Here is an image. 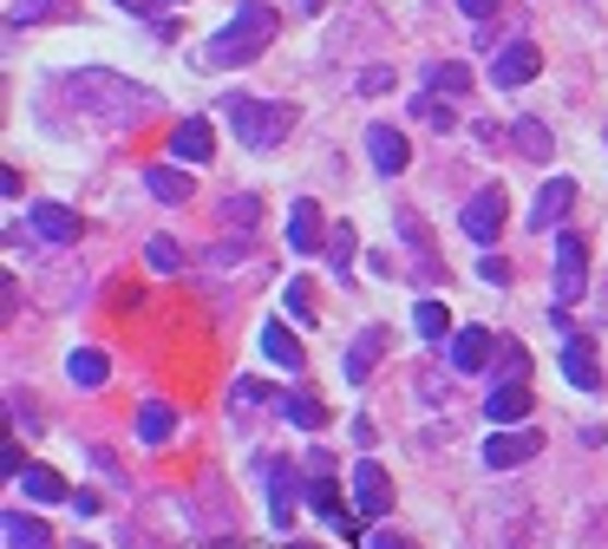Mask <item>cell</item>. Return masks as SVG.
<instances>
[{"mask_svg": "<svg viewBox=\"0 0 608 549\" xmlns=\"http://www.w3.org/2000/svg\"><path fill=\"white\" fill-rule=\"evenodd\" d=\"M367 549H413V544H406L400 530H373V544H367Z\"/></svg>", "mask_w": 608, "mask_h": 549, "instance_id": "74e56055", "label": "cell"}, {"mask_svg": "<svg viewBox=\"0 0 608 549\" xmlns=\"http://www.w3.org/2000/svg\"><path fill=\"white\" fill-rule=\"evenodd\" d=\"M445 354H452V373H485L491 354H498V334H485V327H458V334L445 341Z\"/></svg>", "mask_w": 608, "mask_h": 549, "instance_id": "8fae6325", "label": "cell"}, {"mask_svg": "<svg viewBox=\"0 0 608 549\" xmlns=\"http://www.w3.org/2000/svg\"><path fill=\"white\" fill-rule=\"evenodd\" d=\"M301 7H321V0H301Z\"/></svg>", "mask_w": 608, "mask_h": 549, "instance_id": "ab89813d", "label": "cell"}, {"mask_svg": "<svg viewBox=\"0 0 608 549\" xmlns=\"http://www.w3.org/2000/svg\"><path fill=\"white\" fill-rule=\"evenodd\" d=\"M491 367H498V380H530V354H524L517 341H498V354H491Z\"/></svg>", "mask_w": 608, "mask_h": 549, "instance_id": "f546056e", "label": "cell"}, {"mask_svg": "<svg viewBox=\"0 0 608 549\" xmlns=\"http://www.w3.org/2000/svg\"><path fill=\"white\" fill-rule=\"evenodd\" d=\"M223 118L236 124V144H249V151H275V144H288V131L301 124L295 105H269V98H249V92H229V98H223Z\"/></svg>", "mask_w": 608, "mask_h": 549, "instance_id": "3957f363", "label": "cell"}, {"mask_svg": "<svg viewBox=\"0 0 608 549\" xmlns=\"http://www.w3.org/2000/svg\"><path fill=\"white\" fill-rule=\"evenodd\" d=\"M386 85H393V72H386V65H373V72H360V92H367V98H373V92H386Z\"/></svg>", "mask_w": 608, "mask_h": 549, "instance_id": "d590c367", "label": "cell"}, {"mask_svg": "<svg viewBox=\"0 0 608 549\" xmlns=\"http://www.w3.org/2000/svg\"><path fill=\"white\" fill-rule=\"evenodd\" d=\"M327 255H334L341 275H354V229H334V249H327Z\"/></svg>", "mask_w": 608, "mask_h": 549, "instance_id": "e575fe53", "label": "cell"}, {"mask_svg": "<svg viewBox=\"0 0 608 549\" xmlns=\"http://www.w3.org/2000/svg\"><path fill=\"white\" fill-rule=\"evenodd\" d=\"M65 373H72V386H105V380H111V360H105L98 347H79V354L65 360Z\"/></svg>", "mask_w": 608, "mask_h": 549, "instance_id": "d4e9b609", "label": "cell"}, {"mask_svg": "<svg viewBox=\"0 0 608 549\" xmlns=\"http://www.w3.org/2000/svg\"><path fill=\"white\" fill-rule=\"evenodd\" d=\"M223 223H229V229H262V196L236 190V196L223 203Z\"/></svg>", "mask_w": 608, "mask_h": 549, "instance_id": "f1b7e54d", "label": "cell"}, {"mask_svg": "<svg viewBox=\"0 0 608 549\" xmlns=\"http://www.w3.org/2000/svg\"><path fill=\"white\" fill-rule=\"evenodd\" d=\"M380 354H386V334H380V327H367V334L347 347V380H367V373L380 367Z\"/></svg>", "mask_w": 608, "mask_h": 549, "instance_id": "cb8c5ba5", "label": "cell"}, {"mask_svg": "<svg viewBox=\"0 0 608 549\" xmlns=\"http://www.w3.org/2000/svg\"><path fill=\"white\" fill-rule=\"evenodd\" d=\"M288 242H295V255H314L321 249V210H314V196H301L288 210Z\"/></svg>", "mask_w": 608, "mask_h": 549, "instance_id": "d6986e66", "label": "cell"}, {"mask_svg": "<svg viewBox=\"0 0 608 549\" xmlns=\"http://www.w3.org/2000/svg\"><path fill=\"white\" fill-rule=\"evenodd\" d=\"M426 92H439V98H452V105L472 98V65H465V59H439V65L426 72Z\"/></svg>", "mask_w": 608, "mask_h": 549, "instance_id": "ac0fdd59", "label": "cell"}, {"mask_svg": "<svg viewBox=\"0 0 608 549\" xmlns=\"http://www.w3.org/2000/svg\"><path fill=\"white\" fill-rule=\"evenodd\" d=\"M354 511H360L367 524H380V517L393 511V478H386L373 458H360V465H354Z\"/></svg>", "mask_w": 608, "mask_h": 549, "instance_id": "ba28073f", "label": "cell"}, {"mask_svg": "<svg viewBox=\"0 0 608 549\" xmlns=\"http://www.w3.org/2000/svg\"><path fill=\"white\" fill-rule=\"evenodd\" d=\"M26 229H33L39 242H52V249H72V242L85 236V223H79L65 203H33V210H26Z\"/></svg>", "mask_w": 608, "mask_h": 549, "instance_id": "9c48e42d", "label": "cell"}, {"mask_svg": "<svg viewBox=\"0 0 608 549\" xmlns=\"http://www.w3.org/2000/svg\"><path fill=\"white\" fill-rule=\"evenodd\" d=\"M367 157H373L380 177H400V170L413 164V144H406L393 124H373V131H367Z\"/></svg>", "mask_w": 608, "mask_h": 549, "instance_id": "4fadbf2b", "label": "cell"}, {"mask_svg": "<svg viewBox=\"0 0 608 549\" xmlns=\"http://www.w3.org/2000/svg\"><path fill=\"white\" fill-rule=\"evenodd\" d=\"M504 216H511V196L498 190V183H485V190H472V203H465V236L478 242V249H491L498 236H504Z\"/></svg>", "mask_w": 608, "mask_h": 549, "instance_id": "277c9868", "label": "cell"}, {"mask_svg": "<svg viewBox=\"0 0 608 549\" xmlns=\"http://www.w3.org/2000/svg\"><path fill=\"white\" fill-rule=\"evenodd\" d=\"M144 262H151L157 275H177V268H183V249H177L170 236H151V242H144Z\"/></svg>", "mask_w": 608, "mask_h": 549, "instance_id": "4dcf8cb0", "label": "cell"}, {"mask_svg": "<svg viewBox=\"0 0 608 549\" xmlns=\"http://www.w3.org/2000/svg\"><path fill=\"white\" fill-rule=\"evenodd\" d=\"M282 413H288V426H301V432H321V426H327L321 393H288V399H282Z\"/></svg>", "mask_w": 608, "mask_h": 549, "instance_id": "484cf974", "label": "cell"}, {"mask_svg": "<svg viewBox=\"0 0 608 549\" xmlns=\"http://www.w3.org/2000/svg\"><path fill=\"white\" fill-rule=\"evenodd\" d=\"M144 190H151L157 203H190V196H196L190 177H183L177 164H151V170H144Z\"/></svg>", "mask_w": 608, "mask_h": 549, "instance_id": "7402d4cb", "label": "cell"}, {"mask_svg": "<svg viewBox=\"0 0 608 549\" xmlns=\"http://www.w3.org/2000/svg\"><path fill=\"white\" fill-rule=\"evenodd\" d=\"M170 432H177V413H170L164 399H144V413H138V439L157 445V439H170Z\"/></svg>", "mask_w": 608, "mask_h": 549, "instance_id": "4316f807", "label": "cell"}, {"mask_svg": "<svg viewBox=\"0 0 608 549\" xmlns=\"http://www.w3.org/2000/svg\"><path fill=\"white\" fill-rule=\"evenodd\" d=\"M262 485H269V524L288 530L295 524V472H288V458H262Z\"/></svg>", "mask_w": 608, "mask_h": 549, "instance_id": "7c38bea8", "label": "cell"}, {"mask_svg": "<svg viewBox=\"0 0 608 549\" xmlns=\"http://www.w3.org/2000/svg\"><path fill=\"white\" fill-rule=\"evenodd\" d=\"M282 301H288V314H295V321H314V288H308V282H288V295H282Z\"/></svg>", "mask_w": 608, "mask_h": 549, "instance_id": "836d02e7", "label": "cell"}, {"mask_svg": "<svg viewBox=\"0 0 608 549\" xmlns=\"http://www.w3.org/2000/svg\"><path fill=\"white\" fill-rule=\"evenodd\" d=\"M537 72H544V52H537V39H511V46H498V59H491V85H504V92L530 85Z\"/></svg>", "mask_w": 608, "mask_h": 549, "instance_id": "8992f818", "label": "cell"}, {"mask_svg": "<svg viewBox=\"0 0 608 549\" xmlns=\"http://www.w3.org/2000/svg\"><path fill=\"white\" fill-rule=\"evenodd\" d=\"M20 491H26V498H39V504H72L65 478H59V472H46V465H26V472H20Z\"/></svg>", "mask_w": 608, "mask_h": 549, "instance_id": "603a6c76", "label": "cell"}, {"mask_svg": "<svg viewBox=\"0 0 608 549\" xmlns=\"http://www.w3.org/2000/svg\"><path fill=\"white\" fill-rule=\"evenodd\" d=\"M46 13H65V0H13V7H7V26H33V20H46Z\"/></svg>", "mask_w": 608, "mask_h": 549, "instance_id": "d6a6232c", "label": "cell"}, {"mask_svg": "<svg viewBox=\"0 0 608 549\" xmlns=\"http://www.w3.org/2000/svg\"><path fill=\"white\" fill-rule=\"evenodd\" d=\"M576 210V177H550L544 190H537V203H530V229H563V216Z\"/></svg>", "mask_w": 608, "mask_h": 549, "instance_id": "30bf717a", "label": "cell"}, {"mask_svg": "<svg viewBox=\"0 0 608 549\" xmlns=\"http://www.w3.org/2000/svg\"><path fill=\"white\" fill-rule=\"evenodd\" d=\"M563 380L583 386V393H603V367H596L589 341H563Z\"/></svg>", "mask_w": 608, "mask_h": 549, "instance_id": "e0dca14e", "label": "cell"}, {"mask_svg": "<svg viewBox=\"0 0 608 549\" xmlns=\"http://www.w3.org/2000/svg\"><path fill=\"white\" fill-rule=\"evenodd\" d=\"M458 7H465L472 20H491V13H498V0H458Z\"/></svg>", "mask_w": 608, "mask_h": 549, "instance_id": "f35d334b", "label": "cell"}, {"mask_svg": "<svg viewBox=\"0 0 608 549\" xmlns=\"http://www.w3.org/2000/svg\"><path fill=\"white\" fill-rule=\"evenodd\" d=\"M210 151H216L210 118H183V124L170 131V157H177V164H210Z\"/></svg>", "mask_w": 608, "mask_h": 549, "instance_id": "9a60e30c", "label": "cell"}, {"mask_svg": "<svg viewBox=\"0 0 608 549\" xmlns=\"http://www.w3.org/2000/svg\"><path fill=\"white\" fill-rule=\"evenodd\" d=\"M413 321H419V341H452V321H445V308H439V301H419V314H413Z\"/></svg>", "mask_w": 608, "mask_h": 549, "instance_id": "1f68e13d", "label": "cell"}, {"mask_svg": "<svg viewBox=\"0 0 608 549\" xmlns=\"http://www.w3.org/2000/svg\"><path fill=\"white\" fill-rule=\"evenodd\" d=\"M537 452H544V432H530V426H524V432H517V426H504V432H491V439H485V465H491V472H517V465H524V458H537Z\"/></svg>", "mask_w": 608, "mask_h": 549, "instance_id": "52a82bcc", "label": "cell"}, {"mask_svg": "<svg viewBox=\"0 0 608 549\" xmlns=\"http://www.w3.org/2000/svg\"><path fill=\"white\" fill-rule=\"evenodd\" d=\"M0 537H7V549H52V530L39 517H26V511H7L0 517Z\"/></svg>", "mask_w": 608, "mask_h": 549, "instance_id": "ffe728a7", "label": "cell"}, {"mask_svg": "<svg viewBox=\"0 0 608 549\" xmlns=\"http://www.w3.org/2000/svg\"><path fill=\"white\" fill-rule=\"evenodd\" d=\"M511 144H517L530 164H550V157H557V144H550V124H544V118H517V124H511Z\"/></svg>", "mask_w": 608, "mask_h": 549, "instance_id": "44dd1931", "label": "cell"}, {"mask_svg": "<svg viewBox=\"0 0 608 549\" xmlns=\"http://www.w3.org/2000/svg\"><path fill=\"white\" fill-rule=\"evenodd\" d=\"M282 33V13L275 7H262V0H249V7H236L229 13V26L203 46V65H249V59H262L269 52V39Z\"/></svg>", "mask_w": 608, "mask_h": 549, "instance_id": "6da1fadb", "label": "cell"}, {"mask_svg": "<svg viewBox=\"0 0 608 549\" xmlns=\"http://www.w3.org/2000/svg\"><path fill=\"white\" fill-rule=\"evenodd\" d=\"M524 413H530V380H498L491 399H485V419L491 426H524Z\"/></svg>", "mask_w": 608, "mask_h": 549, "instance_id": "5bb4252c", "label": "cell"}, {"mask_svg": "<svg viewBox=\"0 0 608 549\" xmlns=\"http://www.w3.org/2000/svg\"><path fill=\"white\" fill-rule=\"evenodd\" d=\"M583 282H589V242L576 229H557V275H550L557 301H583Z\"/></svg>", "mask_w": 608, "mask_h": 549, "instance_id": "5b68a950", "label": "cell"}, {"mask_svg": "<svg viewBox=\"0 0 608 549\" xmlns=\"http://www.w3.org/2000/svg\"><path fill=\"white\" fill-rule=\"evenodd\" d=\"M65 98H72L85 118H105L111 131H118V124H138V118L151 111V92H138L131 79H111V72H79V79H65Z\"/></svg>", "mask_w": 608, "mask_h": 549, "instance_id": "7a4b0ae2", "label": "cell"}, {"mask_svg": "<svg viewBox=\"0 0 608 549\" xmlns=\"http://www.w3.org/2000/svg\"><path fill=\"white\" fill-rule=\"evenodd\" d=\"M413 118L432 124V131H452V124H458V118H452V98H439V92H413Z\"/></svg>", "mask_w": 608, "mask_h": 549, "instance_id": "83f0119b", "label": "cell"}, {"mask_svg": "<svg viewBox=\"0 0 608 549\" xmlns=\"http://www.w3.org/2000/svg\"><path fill=\"white\" fill-rule=\"evenodd\" d=\"M262 360H269V367H282V373H301V360H308V354H301V341L288 334V321H262Z\"/></svg>", "mask_w": 608, "mask_h": 549, "instance_id": "2e32d148", "label": "cell"}, {"mask_svg": "<svg viewBox=\"0 0 608 549\" xmlns=\"http://www.w3.org/2000/svg\"><path fill=\"white\" fill-rule=\"evenodd\" d=\"M485 282H498V288H504V282H511V262H504V255H485Z\"/></svg>", "mask_w": 608, "mask_h": 549, "instance_id": "8d00e7d4", "label": "cell"}]
</instances>
